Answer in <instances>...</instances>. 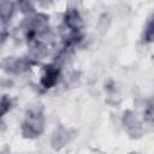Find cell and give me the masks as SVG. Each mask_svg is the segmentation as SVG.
<instances>
[{
  "mask_svg": "<svg viewBox=\"0 0 154 154\" xmlns=\"http://www.w3.org/2000/svg\"><path fill=\"white\" fill-rule=\"evenodd\" d=\"M58 72L59 71L57 69H54L53 66H49L47 69V72H46V75L43 77V79H42L43 84L46 87H51L52 84H54L55 81H57V77H58Z\"/></svg>",
  "mask_w": 154,
  "mask_h": 154,
  "instance_id": "cell-1",
  "label": "cell"
}]
</instances>
